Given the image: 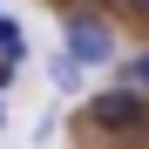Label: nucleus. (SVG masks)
<instances>
[{"label": "nucleus", "instance_id": "nucleus-1", "mask_svg": "<svg viewBox=\"0 0 149 149\" xmlns=\"http://www.w3.org/2000/svg\"><path fill=\"white\" fill-rule=\"evenodd\" d=\"M74 136L81 142H122V149H149V95L142 88H95L81 109H74Z\"/></svg>", "mask_w": 149, "mask_h": 149}, {"label": "nucleus", "instance_id": "nucleus-2", "mask_svg": "<svg viewBox=\"0 0 149 149\" xmlns=\"http://www.w3.org/2000/svg\"><path fill=\"white\" fill-rule=\"evenodd\" d=\"M61 54L95 74V68H115L122 61V27H115V14H95V7H68L61 14Z\"/></svg>", "mask_w": 149, "mask_h": 149}, {"label": "nucleus", "instance_id": "nucleus-3", "mask_svg": "<svg viewBox=\"0 0 149 149\" xmlns=\"http://www.w3.org/2000/svg\"><path fill=\"white\" fill-rule=\"evenodd\" d=\"M20 61H27V27L14 14H0V68H20Z\"/></svg>", "mask_w": 149, "mask_h": 149}, {"label": "nucleus", "instance_id": "nucleus-4", "mask_svg": "<svg viewBox=\"0 0 149 149\" xmlns=\"http://www.w3.org/2000/svg\"><path fill=\"white\" fill-rule=\"evenodd\" d=\"M115 81H122V88H142V95H149V41L136 47V54H122V61H115Z\"/></svg>", "mask_w": 149, "mask_h": 149}, {"label": "nucleus", "instance_id": "nucleus-5", "mask_svg": "<svg viewBox=\"0 0 149 149\" xmlns=\"http://www.w3.org/2000/svg\"><path fill=\"white\" fill-rule=\"evenodd\" d=\"M47 81H54L61 95H81V68H74V61L61 54V47H54V54H47Z\"/></svg>", "mask_w": 149, "mask_h": 149}, {"label": "nucleus", "instance_id": "nucleus-6", "mask_svg": "<svg viewBox=\"0 0 149 149\" xmlns=\"http://www.w3.org/2000/svg\"><path fill=\"white\" fill-rule=\"evenodd\" d=\"M109 14H115V20H129V27H136V34L149 41V0H115Z\"/></svg>", "mask_w": 149, "mask_h": 149}, {"label": "nucleus", "instance_id": "nucleus-7", "mask_svg": "<svg viewBox=\"0 0 149 149\" xmlns=\"http://www.w3.org/2000/svg\"><path fill=\"white\" fill-rule=\"evenodd\" d=\"M68 7H95V14H109L115 0H61V14H68Z\"/></svg>", "mask_w": 149, "mask_h": 149}, {"label": "nucleus", "instance_id": "nucleus-8", "mask_svg": "<svg viewBox=\"0 0 149 149\" xmlns=\"http://www.w3.org/2000/svg\"><path fill=\"white\" fill-rule=\"evenodd\" d=\"M0 129H7V88H0Z\"/></svg>", "mask_w": 149, "mask_h": 149}]
</instances>
